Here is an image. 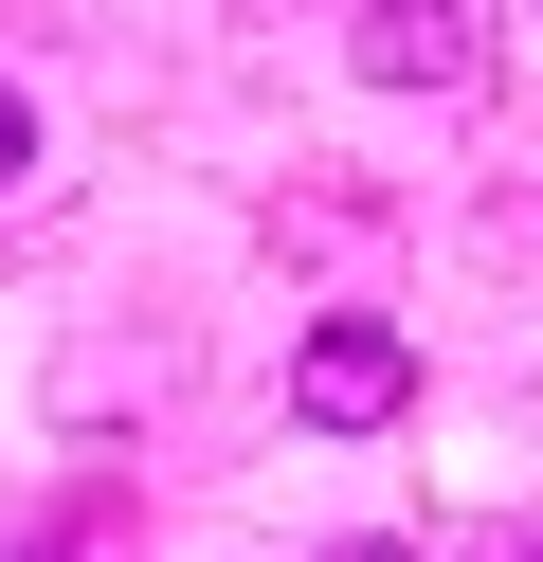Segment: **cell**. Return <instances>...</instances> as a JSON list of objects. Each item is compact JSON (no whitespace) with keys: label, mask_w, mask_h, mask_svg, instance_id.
<instances>
[{"label":"cell","mask_w":543,"mask_h":562,"mask_svg":"<svg viewBox=\"0 0 543 562\" xmlns=\"http://www.w3.org/2000/svg\"><path fill=\"white\" fill-rule=\"evenodd\" d=\"M19 164H36V110H19V74H0V182H19Z\"/></svg>","instance_id":"cell-3"},{"label":"cell","mask_w":543,"mask_h":562,"mask_svg":"<svg viewBox=\"0 0 543 562\" xmlns=\"http://www.w3.org/2000/svg\"><path fill=\"white\" fill-rule=\"evenodd\" d=\"M36 562H72V544H36Z\"/></svg>","instance_id":"cell-6"},{"label":"cell","mask_w":543,"mask_h":562,"mask_svg":"<svg viewBox=\"0 0 543 562\" xmlns=\"http://www.w3.org/2000/svg\"><path fill=\"white\" fill-rule=\"evenodd\" d=\"M453 562H543V526H471V544Z\"/></svg>","instance_id":"cell-4"},{"label":"cell","mask_w":543,"mask_h":562,"mask_svg":"<svg viewBox=\"0 0 543 562\" xmlns=\"http://www.w3.org/2000/svg\"><path fill=\"white\" fill-rule=\"evenodd\" d=\"M398 400H417V345H398V327H362V308L290 345V417H326V436H381Z\"/></svg>","instance_id":"cell-1"},{"label":"cell","mask_w":543,"mask_h":562,"mask_svg":"<svg viewBox=\"0 0 543 562\" xmlns=\"http://www.w3.org/2000/svg\"><path fill=\"white\" fill-rule=\"evenodd\" d=\"M344 562H398V544H344Z\"/></svg>","instance_id":"cell-5"},{"label":"cell","mask_w":543,"mask_h":562,"mask_svg":"<svg viewBox=\"0 0 543 562\" xmlns=\"http://www.w3.org/2000/svg\"><path fill=\"white\" fill-rule=\"evenodd\" d=\"M344 55L381 91H489V0H362Z\"/></svg>","instance_id":"cell-2"}]
</instances>
